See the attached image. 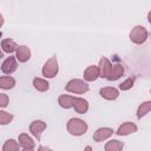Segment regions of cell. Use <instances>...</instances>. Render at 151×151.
I'll use <instances>...</instances> for the list:
<instances>
[{"label": "cell", "mask_w": 151, "mask_h": 151, "mask_svg": "<svg viewBox=\"0 0 151 151\" xmlns=\"http://www.w3.org/2000/svg\"><path fill=\"white\" fill-rule=\"evenodd\" d=\"M17 59L20 63H26L31 58V50L27 46H19L17 47Z\"/></svg>", "instance_id": "7c38bea8"}, {"label": "cell", "mask_w": 151, "mask_h": 151, "mask_svg": "<svg viewBox=\"0 0 151 151\" xmlns=\"http://www.w3.org/2000/svg\"><path fill=\"white\" fill-rule=\"evenodd\" d=\"M137 131V125L134 123H131V122H126V123H123L118 130H117V134L118 136H127V134H131L133 132Z\"/></svg>", "instance_id": "9c48e42d"}, {"label": "cell", "mask_w": 151, "mask_h": 151, "mask_svg": "<svg viewBox=\"0 0 151 151\" xmlns=\"http://www.w3.org/2000/svg\"><path fill=\"white\" fill-rule=\"evenodd\" d=\"M4 57V53H2V51H1V48H0V58H2Z\"/></svg>", "instance_id": "4316f807"}, {"label": "cell", "mask_w": 151, "mask_h": 151, "mask_svg": "<svg viewBox=\"0 0 151 151\" xmlns=\"http://www.w3.org/2000/svg\"><path fill=\"white\" fill-rule=\"evenodd\" d=\"M124 147L123 142H119L117 139H112L110 142H107V144L105 145V150L106 151H119Z\"/></svg>", "instance_id": "44dd1931"}, {"label": "cell", "mask_w": 151, "mask_h": 151, "mask_svg": "<svg viewBox=\"0 0 151 151\" xmlns=\"http://www.w3.org/2000/svg\"><path fill=\"white\" fill-rule=\"evenodd\" d=\"M46 129V123L42 122V120H33L31 126H29V131L32 132V134L38 139L40 140L41 138V133L42 131Z\"/></svg>", "instance_id": "5b68a950"}, {"label": "cell", "mask_w": 151, "mask_h": 151, "mask_svg": "<svg viewBox=\"0 0 151 151\" xmlns=\"http://www.w3.org/2000/svg\"><path fill=\"white\" fill-rule=\"evenodd\" d=\"M72 107H73L78 113L83 114V113H85V112L88 110V103H87V100H85V99H83V98H76V97H74Z\"/></svg>", "instance_id": "5bb4252c"}, {"label": "cell", "mask_w": 151, "mask_h": 151, "mask_svg": "<svg viewBox=\"0 0 151 151\" xmlns=\"http://www.w3.org/2000/svg\"><path fill=\"white\" fill-rule=\"evenodd\" d=\"M33 86L35 90H38L40 92H45L50 88L48 81H46L45 79H41V78H34L33 79Z\"/></svg>", "instance_id": "e0dca14e"}, {"label": "cell", "mask_w": 151, "mask_h": 151, "mask_svg": "<svg viewBox=\"0 0 151 151\" xmlns=\"http://www.w3.org/2000/svg\"><path fill=\"white\" fill-rule=\"evenodd\" d=\"M112 134H113V130L112 129H110V127H100L93 133V140L99 143V142H103V140L110 138Z\"/></svg>", "instance_id": "52a82bcc"}, {"label": "cell", "mask_w": 151, "mask_h": 151, "mask_svg": "<svg viewBox=\"0 0 151 151\" xmlns=\"http://www.w3.org/2000/svg\"><path fill=\"white\" fill-rule=\"evenodd\" d=\"M99 77V67L91 65L88 66L84 72V78L86 81H94Z\"/></svg>", "instance_id": "4fadbf2b"}, {"label": "cell", "mask_w": 151, "mask_h": 151, "mask_svg": "<svg viewBox=\"0 0 151 151\" xmlns=\"http://www.w3.org/2000/svg\"><path fill=\"white\" fill-rule=\"evenodd\" d=\"M18 65H17V61H15V58L14 57H8L1 65V71L6 74H12L13 72H15Z\"/></svg>", "instance_id": "30bf717a"}, {"label": "cell", "mask_w": 151, "mask_h": 151, "mask_svg": "<svg viewBox=\"0 0 151 151\" xmlns=\"http://www.w3.org/2000/svg\"><path fill=\"white\" fill-rule=\"evenodd\" d=\"M87 124L79 118H71L67 123V131L72 136H81L87 131Z\"/></svg>", "instance_id": "6da1fadb"}, {"label": "cell", "mask_w": 151, "mask_h": 151, "mask_svg": "<svg viewBox=\"0 0 151 151\" xmlns=\"http://www.w3.org/2000/svg\"><path fill=\"white\" fill-rule=\"evenodd\" d=\"M15 85V80L13 77L9 76H5V77H0V88L4 90H9Z\"/></svg>", "instance_id": "d6986e66"}, {"label": "cell", "mask_w": 151, "mask_h": 151, "mask_svg": "<svg viewBox=\"0 0 151 151\" xmlns=\"http://www.w3.org/2000/svg\"><path fill=\"white\" fill-rule=\"evenodd\" d=\"M130 39L134 44H143L147 39V29L144 26H134L130 32Z\"/></svg>", "instance_id": "277c9868"}, {"label": "cell", "mask_w": 151, "mask_h": 151, "mask_svg": "<svg viewBox=\"0 0 151 151\" xmlns=\"http://www.w3.org/2000/svg\"><path fill=\"white\" fill-rule=\"evenodd\" d=\"M65 90L67 92H71V93L83 94V93L88 91V85L81 79H72L66 84Z\"/></svg>", "instance_id": "7a4b0ae2"}, {"label": "cell", "mask_w": 151, "mask_h": 151, "mask_svg": "<svg viewBox=\"0 0 151 151\" xmlns=\"http://www.w3.org/2000/svg\"><path fill=\"white\" fill-rule=\"evenodd\" d=\"M73 100H74V97L68 96V94H63V96H60V97L58 98L59 105H60L61 107H64V109H70V107H72Z\"/></svg>", "instance_id": "ac0fdd59"}, {"label": "cell", "mask_w": 151, "mask_h": 151, "mask_svg": "<svg viewBox=\"0 0 151 151\" xmlns=\"http://www.w3.org/2000/svg\"><path fill=\"white\" fill-rule=\"evenodd\" d=\"M133 83H134L133 78H127L126 80H124V81H123V83L119 85V88H120V90H123V91L130 90V88L133 86Z\"/></svg>", "instance_id": "cb8c5ba5"}, {"label": "cell", "mask_w": 151, "mask_h": 151, "mask_svg": "<svg viewBox=\"0 0 151 151\" xmlns=\"http://www.w3.org/2000/svg\"><path fill=\"white\" fill-rule=\"evenodd\" d=\"M2 24H4V18H2V15L0 14V27L2 26Z\"/></svg>", "instance_id": "484cf974"}, {"label": "cell", "mask_w": 151, "mask_h": 151, "mask_svg": "<svg viewBox=\"0 0 151 151\" xmlns=\"http://www.w3.org/2000/svg\"><path fill=\"white\" fill-rule=\"evenodd\" d=\"M151 110V101H145L143 103L142 105H139L138 110H137V118L138 119H142L144 116H146Z\"/></svg>", "instance_id": "ffe728a7"}, {"label": "cell", "mask_w": 151, "mask_h": 151, "mask_svg": "<svg viewBox=\"0 0 151 151\" xmlns=\"http://www.w3.org/2000/svg\"><path fill=\"white\" fill-rule=\"evenodd\" d=\"M17 44L14 42V40L12 39H4L1 41V48L4 52L6 53H13L15 50H17Z\"/></svg>", "instance_id": "2e32d148"}, {"label": "cell", "mask_w": 151, "mask_h": 151, "mask_svg": "<svg viewBox=\"0 0 151 151\" xmlns=\"http://www.w3.org/2000/svg\"><path fill=\"white\" fill-rule=\"evenodd\" d=\"M19 145H20L24 150H33V149L35 147L33 139H32L28 134H26V133H21V134L19 136Z\"/></svg>", "instance_id": "8fae6325"}, {"label": "cell", "mask_w": 151, "mask_h": 151, "mask_svg": "<svg viewBox=\"0 0 151 151\" xmlns=\"http://www.w3.org/2000/svg\"><path fill=\"white\" fill-rule=\"evenodd\" d=\"M59 71V66H58V60L57 57L53 55L52 58H50L42 66V76L46 78H53L57 76Z\"/></svg>", "instance_id": "3957f363"}, {"label": "cell", "mask_w": 151, "mask_h": 151, "mask_svg": "<svg viewBox=\"0 0 151 151\" xmlns=\"http://www.w3.org/2000/svg\"><path fill=\"white\" fill-rule=\"evenodd\" d=\"M8 101H9L8 96L5 93H0V107H6L8 105Z\"/></svg>", "instance_id": "d4e9b609"}, {"label": "cell", "mask_w": 151, "mask_h": 151, "mask_svg": "<svg viewBox=\"0 0 151 151\" xmlns=\"http://www.w3.org/2000/svg\"><path fill=\"white\" fill-rule=\"evenodd\" d=\"M123 74H124V67H123V65H120V64H114V65H112L109 80H117V79H119Z\"/></svg>", "instance_id": "9a60e30c"}, {"label": "cell", "mask_w": 151, "mask_h": 151, "mask_svg": "<svg viewBox=\"0 0 151 151\" xmlns=\"http://www.w3.org/2000/svg\"><path fill=\"white\" fill-rule=\"evenodd\" d=\"M85 149H86V150H92V147H91V146H86Z\"/></svg>", "instance_id": "83f0119b"}, {"label": "cell", "mask_w": 151, "mask_h": 151, "mask_svg": "<svg viewBox=\"0 0 151 151\" xmlns=\"http://www.w3.org/2000/svg\"><path fill=\"white\" fill-rule=\"evenodd\" d=\"M19 147H20V145L14 139H8L5 142L2 150L4 151H17V150H19Z\"/></svg>", "instance_id": "7402d4cb"}, {"label": "cell", "mask_w": 151, "mask_h": 151, "mask_svg": "<svg viewBox=\"0 0 151 151\" xmlns=\"http://www.w3.org/2000/svg\"><path fill=\"white\" fill-rule=\"evenodd\" d=\"M13 119V114L6 112V111H0V125H6L9 124Z\"/></svg>", "instance_id": "603a6c76"}, {"label": "cell", "mask_w": 151, "mask_h": 151, "mask_svg": "<svg viewBox=\"0 0 151 151\" xmlns=\"http://www.w3.org/2000/svg\"><path fill=\"white\" fill-rule=\"evenodd\" d=\"M99 94H100L101 98H104V99H106V100H114V99L118 98L119 91H118L117 88H114V87L109 86V87H103V88H100Z\"/></svg>", "instance_id": "ba28073f"}, {"label": "cell", "mask_w": 151, "mask_h": 151, "mask_svg": "<svg viewBox=\"0 0 151 151\" xmlns=\"http://www.w3.org/2000/svg\"><path fill=\"white\" fill-rule=\"evenodd\" d=\"M111 68H112V64L110 63V60L107 58H101L99 61V76L101 78L109 79Z\"/></svg>", "instance_id": "8992f818"}]
</instances>
